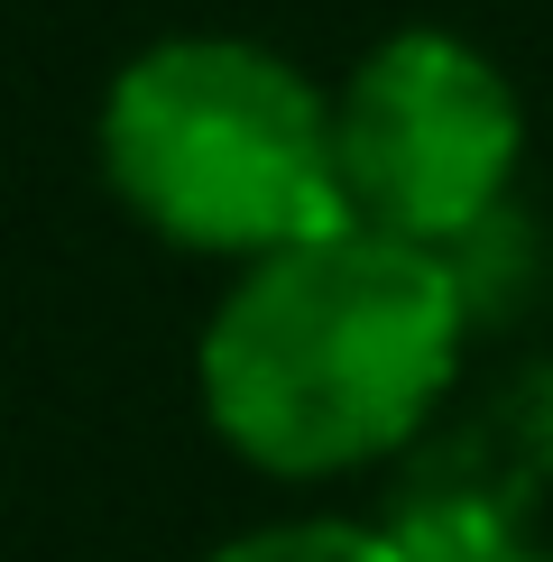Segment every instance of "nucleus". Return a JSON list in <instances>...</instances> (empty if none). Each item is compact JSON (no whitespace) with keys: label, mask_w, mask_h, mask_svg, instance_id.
I'll list each match as a JSON object with an SVG mask.
<instances>
[{"label":"nucleus","mask_w":553,"mask_h":562,"mask_svg":"<svg viewBox=\"0 0 553 562\" xmlns=\"http://www.w3.org/2000/svg\"><path fill=\"white\" fill-rule=\"evenodd\" d=\"M471 286L443 249L387 231H323L305 249L240 268L194 341L203 415L249 471L332 480L397 442L443 406Z\"/></svg>","instance_id":"nucleus-1"},{"label":"nucleus","mask_w":553,"mask_h":562,"mask_svg":"<svg viewBox=\"0 0 553 562\" xmlns=\"http://www.w3.org/2000/svg\"><path fill=\"white\" fill-rule=\"evenodd\" d=\"M102 176L157 240L259 268L351 231L332 102L259 37H157L102 92Z\"/></svg>","instance_id":"nucleus-2"},{"label":"nucleus","mask_w":553,"mask_h":562,"mask_svg":"<svg viewBox=\"0 0 553 562\" xmlns=\"http://www.w3.org/2000/svg\"><path fill=\"white\" fill-rule=\"evenodd\" d=\"M332 157L360 231L452 259L471 231L498 222L507 184H517L526 102L471 37L397 29L332 92Z\"/></svg>","instance_id":"nucleus-3"},{"label":"nucleus","mask_w":553,"mask_h":562,"mask_svg":"<svg viewBox=\"0 0 553 562\" xmlns=\"http://www.w3.org/2000/svg\"><path fill=\"white\" fill-rule=\"evenodd\" d=\"M203 562H425L397 526H351V517H305V526H259L230 535Z\"/></svg>","instance_id":"nucleus-4"},{"label":"nucleus","mask_w":553,"mask_h":562,"mask_svg":"<svg viewBox=\"0 0 553 562\" xmlns=\"http://www.w3.org/2000/svg\"><path fill=\"white\" fill-rule=\"evenodd\" d=\"M489 562H553V553H535V544H498Z\"/></svg>","instance_id":"nucleus-5"}]
</instances>
